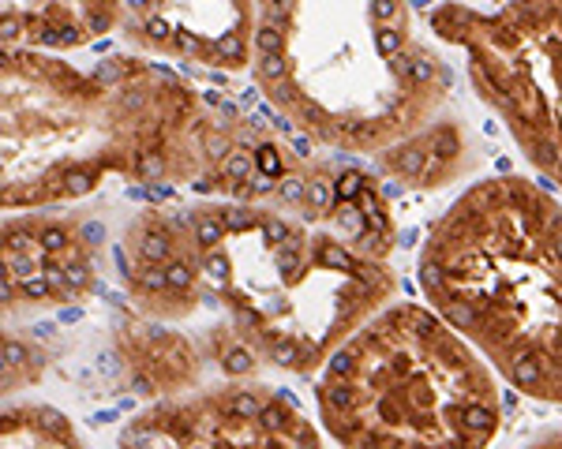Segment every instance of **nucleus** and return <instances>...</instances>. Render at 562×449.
I'll use <instances>...</instances> for the list:
<instances>
[{"label": "nucleus", "mask_w": 562, "mask_h": 449, "mask_svg": "<svg viewBox=\"0 0 562 449\" xmlns=\"http://www.w3.org/2000/svg\"><path fill=\"white\" fill-rule=\"evenodd\" d=\"M390 161H394V173L405 176V180H416V176L424 173V150L420 146H402Z\"/></svg>", "instance_id": "f257e3e1"}, {"label": "nucleus", "mask_w": 562, "mask_h": 449, "mask_svg": "<svg viewBox=\"0 0 562 449\" xmlns=\"http://www.w3.org/2000/svg\"><path fill=\"white\" fill-rule=\"evenodd\" d=\"M278 270L285 281H293L296 274H300V240L296 236H289L285 243H278Z\"/></svg>", "instance_id": "f03ea898"}, {"label": "nucleus", "mask_w": 562, "mask_h": 449, "mask_svg": "<svg viewBox=\"0 0 562 449\" xmlns=\"http://www.w3.org/2000/svg\"><path fill=\"white\" fill-rule=\"evenodd\" d=\"M334 195L337 188H330V180H322V176H315V180H308V202H311V210H330L334 206Z\"/></svg>", "instance_id": "7ed1b4c3"}, {"label": "nucleus", "mask_w": 562, "mask_h": 449, "mask_svg": "<svg viewBox=\"0 0 562 449\" xmlns=\"http://www.w3.org/2000/svg\"><path fill=\"white\" fill-rule=\"evenodd\" d=\"M221 363H225V371H229V375H248L255 360H251V352L244 349V344H229L225 355H221Z\"/></svg>", "instance_id": "20e7f679"}, {"label": "nucleus", "mask_w": 562, "mask_h": 449, "mask_svg": "<svg viewBox=\"0 0 562 449\" xmlns=\"http://www.w3.org/2000/svg\"><path fill=\"white\" fill-rule=\"evenodd\" d=\"M428 154L431 161H450L457 154V131H439V135H431V146H428Z\"/></svg>", "instance_id": "39448f33"}, {"label": "nucleus", "mask_w": 562, "mask_h": 449, "mask_svg": "<svg viewBox=\"0 0 562 449\" xmlns=\"http://www.w3.org/2000/svg\"><path fill=\"white\" fill-rule=\"evenodd\" d=\"M169 251H173V243H169V236H165V232H158V228H154V232L143 236V259H147V262L165 259Z\"/></svg>", "instance_id": "423d86ee"}, {"label": "nucleus", "mask_w": 562, "mask_h": 449, "mask_svg": "<svg viewBox=\"0 0 562 449\" xmlns=\"http://www.w3.org/2000/svg\"><path fill=\"white\" fill-rule=\"evenodd\" d=\"M221 232H225V221H221V214H214V217H202V221L195 225V236H199V243H202V248H218Z\"/></svg>", "instance_id": "0eeeda50"}, {"label": "nucleus", "mask_w": 562, "mask_h": 449, "mask_svg": "<svg viewBox=\"0 0 562 449\" xmlns=\"http://www.w3.org/2000/svg\"><path fill=\"white\" fill-rule=\"evenodd\" d=\"M364 217H368V228H379V232H386L390 221H386V214H382V206H379V195L364 188Z\"/></svg>", "instance_id": "6e6552de"}, {"label": "nucleus", "mask_w": 562, "mask_h": 449, "mask_svg": "<svg viewBox=\"0 0 562 449\" xmlns=\"http://www.w3.org/2000/svg\"><path fill=\"white\" fill-rule=\"evenodd\" d=\"M259 427L267 430V435H274V430H285V427H289V412L281 408V404H262Z\"/></svg>", "instance_id": "1a4fd4ad"}, {"label": "nucleus", "mask_w": 562, "mask_h": 449, "mask_svg": "<svg viewBox=\"0 0 562 449\" xmlns=\"http://www.w3.org/2000/svg\"><path fill=\"white\" fill-rule=\"evenodd\" d=\"M285 72H289V64H285V56H281V53H262V56H259V75H262L267 83L285 79Z\"/></svg>", "instance_id": "9d476101"}, {"label": "nucleus", "mask_w": 562, "mask_h": 449, "mask_svg": "<svg viewBox=\"0 0 562 449\" xmlns=\"http://www.w3.org/2000/svg\"><path fill=\"white\" fill-rule=\"evenodd\" d=\"M334 221L342 228H348V232H356V228L364 225V214H360V206H353V199H342L334 206Z\"/></svg>", "instance_id": "9b49d317"}, {"label": "nucleus", "mask_w": 562, "mask_h": 449, "mask_svg": "<svg viewBox=\"0 0 562 449\" xmlns=\"http://www.w3.org/2000/svg\"><path fill=\"white\" fill-rule=\"evenodd\" d=\"M61 188H64V195H90L94 191V176L83 173V168H72V173H64Z\"/></svg>", "instance_id": "f8f14e48"}, {"label": "nucleus", "mask_w": 562, "mask_h": 449, "mask_svg": "<svg viewBox=\"0 0 562 449\" xmlns=\"http://www.w3.org/2000/svg\"><path fill=\"white\" fill-rule=\"evenodd\" d=\"M251 168H255V161L248 154H229L225 157V176H229V180H248Z\"/></svg>", "instance_id": "ddd939ff"}, {"label": "nucleus", "mask_w": 562, "mask_h": 449, "mask_svg": "<svg viewBox=\"0 0 562 449\" xmlns=\"http://www.w3.org/2000/svg\"><path fill=\"white\" fill-rule=\"evenodd\" d=\"M270 355H274V363H281V367H296V363H300V349H296L293 341H285V337L270 344Z\"/></svg>", "instance_id": "4468645a"}, {"label": "nucleus", "mask_w": 562, "mask_h": 449, "mask_svg": "<svg viewBox=\"0 0 562 449\" xmlns=\"http://www.w3.org/2000/svg\"><path fill=\"white\" fill-rule=\"evenodd\" d=\"M420 285L428 292H439V285H442V262L439 259H424L420 262Z\"/></svg>", "instance_id": "2eb2a0df"}, {"label": "nucleus", "mask_w": 562, "mask_h": 449, "mask_svg": "<svg viewBox=\"0 0 562 449\" xmlns=\"http://www.w3.org/2000/svg\"><path fill=\"white\" fill-rule=\"evenodd\" d=\"M255 161H259V165H255L259 173L274 176V180L281 176V157H278V150H274V146H259V150H255Z\"/></svg>", "instance_id": "dca6fc26"}, {"label": "nucleus", "mask_w": 562, "mask_h": 449, "mask_svg": "<svg viewBox=\"0 0 562 449\" xmlns=\"http://www.w3.org/2000/svg\"><path fill=\"white\" fill-rule=\"evenodd\" d=\"M229 412H233V416H244V419H259L262 404L255 401L251 393H240V397H233V404H229Z\"/></svg>", "instance_id": "f3484780"}, {"label": "nucleus", "mask_w": 562, "mask_h": 449, "mask_svg": "<svg viewBox=\"0 0 562 449\" xmlns=\"http://www.w3.org/2000/svg\"><path fill=\"white\" fill-rule=\"evenodd\" d=\"M38 243L45 251H64L67 248V232L61 225H45V228H41V236H38Z\"/></svg>", "instance_id": "a211bd4d"}, {"label": "nucleus", "mask_w": 562, "mask_h": 449, "mask_svg": "<svg viewBox=\"0 0 562 449\" xmlns=\"http://www.w3.org/2000/svg\"><path fill=\"white\" fill-rule=\"evenodd\" d=\"M334 188H337V199H356V195L364 191V176L356 173V168H348L342 180L334 184Z\"/></svg>", "instance_id": "6ab92c4d"}, {"label": "nucleus", "mask_w": 562, "mask_h": 449, "mask_svg": "<svg viewBox=\"0 0 562 449\" xmlns=\"http://www.w3.org/2000/svg\"><path fill=\"white\" fill-rule=\"evenodd\" d=\"M255 45H259V53H281V30L267 23V27L255 34Z\"/></svg>", "instance_id": "aec40b11"}, {"label": "nucleus", "mask_w": 562, "mask_h": 449, "mask_svg": "<svg viewBox=\"0 0 562 449\" xmlns=\"http://www.w3.org/2000/svg\"><path fill=\"white\" fill-rule=\"evenodd\" d=\"M356 243H360V251L375 255V251L386 248V232H379V228H364V232H356Z\"/></svg>", "instance_id": "412c9836"}, {"label": "nucleus", "mask_w": 562, "mask_h": 449, "mask_svg": "<svg viewBox=\"0 0 562 449\" xmlns=\"http://www.w3.org/2000/svg\"><path fill=\"white\" fill-rule=\"evenodd\" d=\"M278 195L285 202H300V195H308V184H304L300 176H285V180L278 184Z\"/></svg>", "instance_id": "4be33fe9"}, {"label": "nucleus", "mask_w": 562, "mask_h": 449, "mask_svg": "<svg viewBox=\"0 0 562 449\" xmlns=\"http://www.w3.org/2000/svg\"><path fill=\"white\" fill-rule=\"evenodd\" d=\"M19 292L30 296V300H45V296L53 292V285H49L45 277H23V281H19Z\"/></svg>", "instance_id": "5701e85b"}, {"label": "nucleus", "mask_w": 562, "mask_h": 449, "mask_svg": "<svg viewBox=\"0 0 562 449\" xmlns=\"http://www.w3.org/2000/svg\"><path fill=\"white\" fill-rule=\"evenodd\" d=\"M322 262H326L330 270H345V274H353V270H356L353 255H345L342 248H326V251H322Z\"/></svg>", "instance_id": "b1692460"}, {"label": "nucleus", "mask_w": 562, "mask_h": 449, "mask_svg": "<svg viewBox=\"0 0 562 449\" xmlns=\"http://www.w3.org/2000/svg\"><path fill=\"white\" fill-rule=\"evenodd\" d=\"M375 41H379V49H382V53H386V56L402 53V34H397V30H390V27L375 30Z\"/></svg>", "instance_id": "393cba45"}, {"label": "nucleus", "mask_w": 562, "mask_h": 449, "mask_svg": "<svg viewBox=\"0 0 562 449\" xmlns=\"http://www.w3.org/2000/svg\"><path fill=\"white\" fill-rule=\"evenodd\" d=\"M218 56H221V61H240V56H244V41L236 38V34H225L221 45H218Z\"/></svg>", "instance_id": "a878e982"}, {"label": "nucleus", "mask_w": 562, "mask_h": 449, "mask_svg": "<svg viewBox=\"0 0 562 449\" xmlns=\"http://www.w3.org/2000/svg\"><path fill=\"white\" fill-rule=\"evenodd\" d=\"M38 423L45 430H56V435H67V423H64V416L56 408H38Z\"/></svg>", "instance_id": "bb28decb"}, {"label": "nucleus", "mask_w": 562, "mask_h": 449, "mask_svg": "<svg viewBox=\"0 0 562 449\" xmlns=\"http://www.w3.org/2000/svg\"><path fill=\"white\" fill-rule=\"evenodd\" d=\"M353 397H356L353 386H342V382L326 389V404H334V408H348V404H353Z\"/></svg>", "instance_id": "cd10ccee"}, {"label": "nucleus", "mask_w": 562, "mask_h": 449, "mask_svg": "<svg viewBox=\"0 0 562 449\" xmlns=\"http://www.w3.org/2000/svg\"><path fill=\"white\" fill-rule=\"evenodd\" d=\"M165 274H169V285H173V289H187V285H191V266H187V262H173Z\"/></svg>", "instance_id": "c85d7f7f"}, {"label": "nucleus", "mask_w": 562, "mask_h": 449, "mask_svg": "<svg viewBox=\"0 0 562 449\" xmlns=\"http://www.w3.org/2000/svg\"><path fill=\"white\" fill-rule=\"evenodd\" d=\"M221 221H225V228H236V232H240V228H248V210H240V206H225L221 210Z\"/></svg>", "instance_id": "c756f323"}, {"label": "nucleus", "mask_w": 562, "mask_h": 449, "mask_svg": "<svg viewBox=\"0 0 562 449\" xmlns=\"http://www.w3.org/2000/svg\"><path fill=\"white\" fill-rule=\"evenodd\" d=\"M23 363H27V349H23L19 341H8L4 344V367L15 371V367H23Z\"/></svg>", "instance_id": "7c9ffc66"}, {"label": "nucleus", "mask_w": 562, "mask_h": 449, "mask_svg": "<svg viewBox=\"0 0 562 449\" xmlns=\"http://www.w3.org/2000/svg\"><path fill=\"white\" fill-rule=\"evenodd\" d=\"M207 274L214 277L218 285H229V262H225V255H207Z\"/></svg>", "instance_id": "2f4dec72"}, {"label": "nucleus", "mask_w": 562, "mask_h": 449, "mask_svg": "<svg viewBox=\"0 0 562 449\" xmlns=\"http://www.w3.org/2000/svg\"><path fill=\"white\" fill-rule=\"evenodd\" d=\"M139 173L147 176V180H161V173H165V161H161L158 154H147L139 161Z\"/></svg>", "instance_id": "473e14b6"}, {"label": "nucleus", "mask_w": 562, "mask_h": 449, "mask_svg": "<svg viewBox=\"0 0 562 449\" xmlns=\"http://www.w3.org/2000/svg\"><path fill=\"white\" fill-rule=\"evenodd\" d=\"M143 27H147V34H150V38H154V41H165V38H173V27H169V23L161 19V15H150V19L143 23Z\"/></svg>", "instance_id": "72a5a7b5"}, {"label": "nucleus", "mask_w": 562, "mask_h": 449, "mask_svg": "<svg viewBox=\"0 0 562 449\" xmlns=\"http://www.w3.org/2000/svg\"><path fill=\"white\" fill-rule=\"evenodd\" d=\"M94 367H98L101 375H109V378L121 375V360H116L113 352H98V355H94Z\"/></svg>", "instance_id": "f704fd0d"}, {"label": "nucleus", "mask_w": 562, "mask_h": 449, "mask_svg": "<svg viewBox=\"0 0 562 449\" xmlns=\"http://www.w3.org/2000/svg\"><path fill=\"white\" fill-rule=\"evenodd\" d=\"M353 367H356L353 352H334V355H330V375H348Z\"/></svg>", "instance_id": "c9c22d12"}, {"label": "nucleus", "mask_w": 562, "mask_h": 449, "mask_svg": "<svg viewBox=\"0 0 562 449\" xmlns=\"http://www.w3.org/2000/svg\"><path fill=\"white\" fill-rule=\"evenodd\" d=\"M4 243H8L12 251H27V248H34V236L23 232V228H12V232L4 236Z\"/></svg>", "instance_id": "e433bc0d"}, {"label": "nucleus", "mask_w": 562, "mask_h": 449, "mask_svg": "<svg viewBox=\"0 0 562 449\" xmlns=\"http://www.w3.org/2000/svg\"><path fill=\"white\" fill-rule=\"evenodd\" d=\"M64 274H67V285H72V289H83V285H87V277H90L83 262H67Z\"/></svg>", "instance_id": "4c0bfd02"}, {"label": "nucleus", "mask_w": 562, "mask_h": 449, "mask_svg": "<svg viewBox=\"0 0 562 449\" xmlns=\"http://www.w3.org/2000/svg\"><path fill=\"white\" fill-rule=\"evenodd\" d=\"M371 15H375L379 23L394 19V15H397V0H371Z\"/></svg>", "instance_id": "58836bf2"}, {"label": "nucleus", "mask_w": 562, "mask_h": 449, "mask_svg": "<svg viewBox=\"0 0 562 449\" xmlns=\"http://www.w3.org/2000/svg\"><path fill=\"white\" fill-rule=\"evenodd\" d=\"M270 94H274V101H281V105H293L296 101V90L289 87L285 79H278V83H270Z\"/></svg>", "instance_id": "ea45409f"}, {"label": "nucleus", "mask_w": 562, "mask_h": 449, "mask_svg": "<svg viewBox=\"0 0 562 449\" xmlns=\"http://www.w3.org/2000/svg\"><path fill=\"white\" fill-rule=\"evenodd\" d=\"M262 236H267L270 243H285L289 240V228L281 225V221H267V225H262Z\"/></svg>", "instance_id": "a19ab883"}, {"label": "nucleus", "mask_w": 562, "mask_h": 449, "mask_svg": "<svg viewBox=\"0 0 562 449\" xmlns=\"http://www.w3.org/2000/svg\"><path fill=\"white\" fill-rule=\"evenodd\" d=\"M165 285H169L165 270H147V274H143V289H165Z\"/></svg>", "instance_id": "79ce46f5"}, {"label": "nucleus", "mask_w": 562, "mask_h": 449, "mask_svg": "<svg viewBox=\"0 0 562 449\" xmlns=\"http://www.w3.org/2000/svg\"><path fill=\"white\" fill-rule=\"evenodd\" d=\"M121 72H124V67L116 64V61H105V64H101V67H98V72H94V75H98L101 83H116V79H121Z\"/></svg>", "instance_id": "37998d69"}, {"label": "nucleus", "mask_w": 562, "mask_h": 449, "mask_svg": "<svg viewBox=\"0 0 562 449\" xmlns=\"http://www.w3.org/2000/svg\"><path fill=\"white\" fill-rule=\"evenodd\" d=\"M19 19H15V15H8V19H4V27H0V38H4V45H12V41L15 38H19Z\"/></svg>", "instance_id": "c03bdc74"}, {"label": "nucleus", "mask_w": 562, "mask_h": 449, "mask_svg": "<svg viewBox=\"0 0 562 449\" xmlns=\"http://www.w3.org/2000/svg\"><path fill=\"white\" fill-rule=\"evenodd\" d=\"M274 188V176H267V173H259V176H251L248 180V191L251 195H262V191H270Z\"/></svg>", "instance_id": "a18cd8bd"}, {"label": "nucleus", "mask_w": 562, "mask_h": 449, "mask_svg": "<svg viewBox=\"0 0 562 449\" xmlns=\"http://www.w3.org/2000/svg\"><path fill=\"white\" fill-rule=\"evenodd\" d=\"M83 240H87V243H101V240H105V225L87 221V225H83Z\"/></svg>", "instance_id": "49530a36"}, {"label": "nucleus", "mask_w": 562, "mask_h": 449, "mask_svg": "<svg viewBox=\"0 0 562 449\" xmlns=\"http://www.w3.org/2000/svg\"><path fill=\"white\" fill-rule=\"evenodd\" d=\"M262 113H267V120H270V124H274V128H278V131H285V135H293V124H289V120H285V116H281V113H274V109H270V105H262Z\"/></svg>", "instance_id": "de8ad7c7"}, {"label": "nucleus", "mask_w": 562, "mask_h": 449, "mask_svg": "<svg viewBox=\"0 0 562 449\" xmlns=\"http://www.w3.org/2000/svg\"><path fill=\"white\" fill-rule=\"evenodd\" d=\"M207 154L210 157H229V142L221 139V135H214V139H207Z\"/></svg>", "instance_id": "09e8293b"}, {"label": "nucleus", "mask_w": 562, "mask_h": 449, "mask_svg": "<svg viewBox=\"0 0 562 449\" xmlns=\"http://www.w3.org/2000/svg\"><path fill=\"white\" fill-rule=\"evenodd\" d=\"M176 49L187 53V56H195V53H199V41H195L191 34H176Z\"/></svg>", "instance_id": "8fccbe9b"}, {"label": "nucleus", "mask_w": 562, "mask_h": 449, "mask_svg": "<svg viewBox=\"0 0 562 449\" xmlns=\"http://www.w3.org/2000/svg\"><path fill=\"white\" fill-rule=\"evenodd\" d=\"M79 318H83V311H79V307H64L61 315H56V322H61V326H75Z\"/></svg>", "instance_id": "3c124183"}, {"label": "nucleus", "mask_w": 562, "mask_h": 449, "mask_svg": "<svg viewBox=\"0 0 562 449\" xmlns=\"http://www.w3.org/2000/svg\"><path fill=\"white\" fill-rule=\"evenodd\" d=\"M90 30H94V34L109 30V15H105V12H94V15H90Z\"/></svg>", "instance_id": "603ef678"}, {"label": "nucleus", "mask_w": 562, "mask_h": 449, "mask_svg": "<svg viewBox=\"0 0 562 449\" xmlns=\"http://www.w3.org/2000/svg\"><path fill=\"white\" fill-rule=\"evenodd\" d=\"M169 195H173V188H165V184H158V188H150V191H147V199H150V202H165Z\"/></svg>", "instance_id": "864d4df0"}, {"label": "nucleus", "mask_w": 562, "mask_h": 449, "mask_svg": "<svg viewBox=\"0 0 562 449\" xmlns=\"http://www.w3.org/2000/svg\"><path fill=\"white\" fill-rule=\"evenodd\" d=\"M293 150L308 157V154H311V139H304V135H293Z\"/></svg>", "instance_id": "5fc2aeb1"}, {"label": "nucleus", "mask_w": 562, "mask_h": 449, "mask_svg": "<svg viewBox=\"0 0 562 449\" xmlns=\"http://www.w3.org/2000/svg\"><path fill=\"white\" fill-rule=\"evenodd\" d=\"M382 199H397V195H402V184H397V180H390V184H382Z\"/></svg>", "instance_id": "6e6d98bb"}, {"label": "nucleus", "mask_w": 562, "mask_h": 449, "mask_svg": "<svg viewBox=\"0 0 562 449\" xmlns=\"http://www.w3.org/2000/svg\"><path fill=\"white\" fill-rule=\"evenodd\" d=\"M113 255H116V270H121L124 277H132V266H127V259H124V248H116Z\"/></svg>", "instance_id": "4d7b16f0"}, {"label": "nucleus", "mask_w": 562, "mask_h": 449, "mask_svg": "<svg viewBox=\"0 0 562 449\" xmlns=\"http://www.w3.org/2000/svg\"><path fill=\"white\" fill-rule=\"evenodd\" d=\"M270 12H278V15H289V12H293V0H270Z\"/></svg>", "instance_id": "13d9d810"}, {"label": "nucleus", "mask_w": 562, "mask_h": 449, "mask_svg": "<svg viewBox=\"0 0 562 449\" xmlns=\"http://www.w3.org/2000/svg\"><path fill=\"white\" fill-rule=\"evenodd\" d=\"M221 120H236V105H233V101H221Z\"/></svg>", "instance_id": "bf43d9fd"}, {"label": "nucleus", "mask_w": 562, "mask_h": 449, "mask_svg": "<svg viewBox=\"0 0 562 449\" xmlns=\"http://www.w3.org/2000/svg\"><path fill=\"white\" fill-rule=\"evenodd\" d=\"M34 337H53V326H49V322H38V326H34Z\"/></svg>", "instance_id": "052dcab7"}, {"label": "nucleus", "mask_w": 562, "mask_h": 449, "mask_svg": "<svg viewBox=\"0 0 562 449\" xmlns=\"http://www.w3.org/2000/svg\"><path fill=\"white\" fill-rule=\"evenodd\" d=\"M278 397H281V401H285V404H289V408H293V404H296V397H293V393H289V389H278Z\"/></svg>", "instance_id": "680f3d73"}, {"label": "nucleus", "mask_w": 562, "mask_h": 449, "mask_svg": "<svg viewBox=\"0 0 562 449\" xmlns=\"http://www.w3.org/2000/svg\"><path fill=\"white\" fill-rule=\"evenodd\" d=\"M135 389H139V393H150V389H154V386H150L147 378H135Z\"/></svg>", "instance_id": "e2e57ef3"}, {"label": "nucleus", "mask_w": 562, "mask_h": 449, "mask_svg": "<svg viewBox=\"0 0 562 449\" xmlns=\"http://www.w3.org/2000/svg\"><path fill=\"white\" fill-rule=\"evenodd\" d=\"M124 4H127V8H135V12H143V8L150 4V0H124Z\"/></svg>", "instance_id": "0e129e2a"}, {"label": "nucleus", "mask_w": 562, "mask_h": 449, "mask_svg": "<svg viewBox=\"0 0 562 449\" xmlns=\"http://www.w3.org/2000/svg\"><path fill=\"white\" fill-rule=\"evenodd\" d=\"M413 4H416V8H428V4H431V0H413Z\"/></svg>", "instance_id": "69168bd1"}, {"label": "nucleus", "mask_w": 562, "mask_h": 449, "mask_svg": "<svg viewBox=\"0 0 562 449\" xmlns=\"http://www.w3.org/2000/svg\"><path fill=\"white\" fill-rule=\"evenodd\" d=\"M94 4H105V0H94Z\"/></svg>", "instance_id": "338daca9"}]
</instances>
